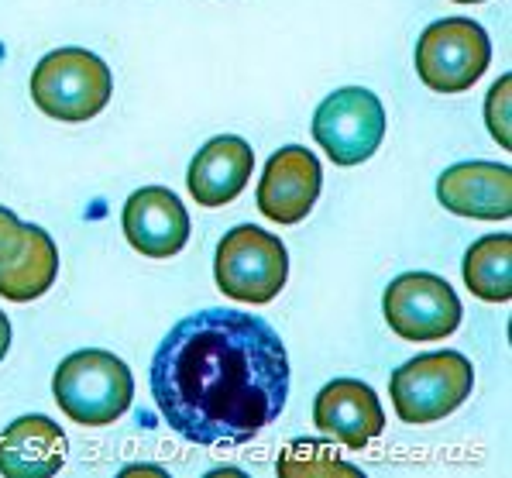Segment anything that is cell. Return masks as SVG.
<instances>
[{
	"instance_id": "6da1fadb",
	"label": "cell",
	"mask_w": 512,
	"mask_h": 478,
	"mask_svg": "<svg viewBox=\"0 0 512 478\" xmlns=\"http://www.w3.org/2000/svg\"><path fill=\"white\" fill-rule=\"evenodd\" d=\"M289 351L269 320L200 310L179 320L152 358V396L183 441L238 448L279 420L289 399Z\"/></svg>"
},
{
	"instance_id": "7a4b0ae2",
	"label": "cell",
	"mask_w": 512,
	"mask_h": 478,
	"mask_svg": "<svg viewBox=\"0 0 512 478\" xmlns=\"http://www.w3.org/2000/svg\"><path fill=\"white\" fill-rule=\"evenodd\" d=\"M59 410L80 427H107L124 417L135 399L131 368L104 348H83L62 358L52 375Z\"/></svg>"
},
{
	"instance_id": "3957f363",
	"label": "cell",
	"mask_w": 512,
	"mask_h": 478,
	"mask_svg": "<svg viewBox=\"0 0 512 478\" xmlns=\"http://www.w3.org/2000/svg\"><path fill=\"white\" fill-rule=\"evenodd\" d=\"M114 93V76L100 56L86 49H55L31 73V100L52 121L83 124L107 107Z\"/></svg>"
},
{
	"instance_id": "277c9868",
	"label": "cell",
	"mask_w": 512,
	"mask_h": 478,
	"mask_svg": "<svg viewBox=\"0 0 512 478\" xmlns=\"http://www.w3.org/2000/svg\"><path fill=\"white\" fill-rule=\"evenodd\" d=\"M475 386V368L461 351H430L399 365L389 379V396L403 423H437L454 413Z\"/></svg>"
},
{
	"instance_id": "5b68a950",
	"label": "cell",
	"mask_w": 512,
	"mask_h": 478,
	"mask_svg": "<svg viewBox=\"0 0 512 478\" xmlns=\"http://www.w3.org/2000/svg\"><path fill=\"white\" fill-rule=\"evenodd\" d=\"M214 279L224 296L238 303H272L289 279V252L279 234L255 224H238L220 238Z\"/></svg>"
},
{
	"instance_id": "8992f818",
	"label": "cell",
	"mask_w": 512,
	"mask_h": 478,
	"mask_svg": "<svg viewBox=\"0 0 512 478\" xmlns=\"http://www.w3.org/2000/svg\"><path fill=\"white\" fill-rule=\"evenodd\" d=\"M492 62L488 31L471 18H444L423 28L416 42V76L433 93L471 90Z\"/></svg>"
},
{
	"instance_id": "52a82bcc",
	"label": "cell",
	"mask_w": 512,
	"mask_h": 478,
	"mask_svg": "<svg viewBox=\"0 0 512 478\" xmlns=\"http://www.w3.org/2000/svg\"><path fill=\"white\" fill-rule=\"evenodd\" d=\"M313 138L334 166H361L382 148L385 107L365 86H341L313 114Z\"/></svg>"
},
{
	"instance_id": "ba28073f",
	"label": "cell",
	"mask_w": 512,
	"mask_h": 478,
	"mask_svg": "<svg viewBox=\"0 0 512 478\" xmlns=\"http://www.w3.org/2000/svg\"><path fill=\"white\" fill-rule=\"evenodd\" d=\"M385 324L403 341H444L461 327V300L433 272H403L382 296Z\"/></svg>"
},
{
	"instance_id": "9c48e42d",
	"label": "cell",
	"mask_w": 512,
	"mask_h": 478,
	"mask_svg": "<svg viewBox=\"0 0 512 478\" xmlns=\"http://www.w3.org/2000/svg\"><path fill=\"white\" fill-rule=\"evenodd\" d=\"M324 186L320 159L303 145H286L265 162L258 179V210L275 224H299Z\"/></svg>"
},
{
	"instance_id": "30bf717a",
	"label": "cell",
	"mask_w": 512,
	"mask_h": 478,
	"mask_svg": "<svg viewBox=\"0 0 512 478\" xmlns=\"http://www.w3.org/2000/svg\"><path fill=\"white\" fill-rule=\"evenodd\" d=\"M313 423L330 441L361 451L385 430V410L361 379H334L313 399Z\"/></svg>"
},
{
	"instance_id": "8fae6325",
	"label": "cell",
	"mask_w": 512,
	"mask_h": 478,
	"mask_svg": "<svg viewBox=\"0 0 512 478\" xmlns=\"http://www.w3.org/2000/svg\"><path fill=\"white\" fill-rule=\"evenodd\" d=\"M121 227L131 248L145 258H172L189 241V214L183 200L165 186H141L128 197Z\"/></svg>"
},
{
	"instance_id": "7c38bea8",
	"label": "cell",
	"mask_w": 512,
	"mask_h": 478,
	"mask_svg": "<svg viewBox=\"0 0 512 478\" xmlns=\"http://www.w3.org/2000/svg\"><path fill=\"white\" fill-rule=\"evenodd\" d=\"M437 200L444 210L471 221H509L512 169L499 162H458L437 179Z\"/></svg>"
},
{
	"instance_id": "4fadbf2b",
	"label": "cell",
	"mask_w": 512,
	"mask_h": 478,
	"mask_svg": "<svg viewBox=\"0 0 512 478\" xmlns=\"http://www.w3.org/2000/svg\"><path fill=\"white\" fill-rule=\"evenodd\" d=\"M255 169V152L238 135L210 138L189 162L186 186L200 207H227L244 193Z\"/></svg>"
},
{
	"instance_id": "5bb4252c",
	"label": "cell",
	"mask_w": 512,
	"mask_h": 478,
	"mask_svg": "<svg viewBox=\"0 0 512 478\" xmlns=\"http://www.w3.org/2000/svg\"><path fill=\"white\" fill-rule=\"evenodd\" d=\"M66 434L42 413L18 417L0 434V472L11 478H49L66 465Z\"/></svg>"
},
{
	"instance_id": "9a60e30c",
	"label": "cell",
	"mask_w": 512,
	"mask_h": 478,
	"mask_svg": "<svg viewBox=\"0 0 512 478\" xmlns=\"http://www.w3.org/2000/svg\"><path fill=\"white\" fill-rule=\"evenodd\" d=\"M55 276H59V248L45 227L28 224L21 252L0 262V296L11 303H31L49 293Z\"/></svg>"
},
{
	"instance_id": "2e32d148",
	"label": "cell",
	"mask_w": 512,
	"mask_h": 478,
	"mask_svg": "<svg viewBox=\"0 0 512 478\" xmlns=\"http://www.w3.org/2000/svg\"><path fill=\"white\" fill-rule=\"evenodd\" d=\"M464 282L485 303L512 300V238L485 234L464 255Z\"/></svg>"
},
{
	"instance_id": "e0dca14e",
	"label": "cell",
	"mask_w": 512,
	"mask_h": 478,
	"mask_svg": "<svg viewBox=\"0 0 512 478\" xmlns=\"http://www.w3.org/2000/svg\"><path fill=\"white\" fill-rule=\"evenodd\" d=\"M509 104H512V76L506 73L499 83L488 90L485 97V121L492 138L499 141V148H512V135H509Z\"/></svg>"
},
{
	"instance_id": "ac0fdd59",
	"label": "cell",
	"mask_w": 512,
	"mask_h": 478,
	"mask_svg": "<svg viewBox=\"0 0 512 478\" xmlns=\"http://www.w3.org/2000/svg\"><path fill=\"white\" fill-rule=\"evenodd\" d=\"M25 234H28V224H21L14 210L0 207V262H7V258H14L21 252Z\"/></svg>"
},
{
	"instance_id": "d6986e66",
	"label": "cell",
	"mask_w": 512,
	"mask_h": 478,
	"mask_svg": "<svg viewBox=\"0 0 512 478\" xmlns=\"http://www.w3.org/2000/svg\"><path fill=\"white\" fill-rule=\"evenodd\" d=\"M7 348H11V320H7V313H0V362H4Z\"/></svg>"
},
{
	"instance_id": "ffe728a7",
	"label": "cell",
	"mask_w": 512,
	"mask_h": 478,
	"mask_svg": "<svg viewBox=\"0 0 512 478\" xmlns=\"http://www.w3.org/2000/svg\"><path fill=\"white\" fill-rule=\"evenodd\" d=\"M454 4H482V0H454Z\"/></svg>"
}]
</instances>
